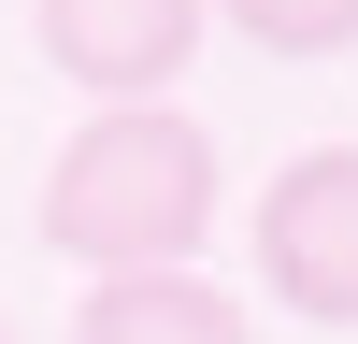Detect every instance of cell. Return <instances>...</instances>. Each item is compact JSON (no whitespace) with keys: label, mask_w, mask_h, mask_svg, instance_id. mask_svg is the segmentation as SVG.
<instances>
[{"label":"cell","mask_w":358,"mask_h":344,"mask_svg":"<svg viewBox=\"0 0 358 344\" xmlns=\"http://www.w3.org/2000/svg\"><path fill=\"white\" fill-rule=\"evenodd\" d=\"M29 29H43V57L86 86V101H158V86H187V57H201V0H29Z\"/></svg>","instance_id":"obj_3"},{"label":"cell","mask_w":358,"mask_h":344,"mask_svg":"<svg viewBox=\"0 0 358 344\" xmlns=\"http://www.w3.org/2000/svg\"><path fill=\"white\" fill-rule=\"evenodd\" d=\"M244 258H258V287H273L287 315L358 330V143H301V158L258 187Z\"/></svg>","instance_id":"obj_2"},{"label":"cell","mask_w":358,"mask_h":344,"mask_svg":"<svg viewBox=\"0 0 358 344\" xmlns=\"http://www.w3.org/2000/svg\"><path fill=\"white\" fill-rule=\"evenodd\" d=\"M0 344H15V330H0Z\"/></svg>","instance_id":"obj_6"},{"label":"cell","mask_w":358,"mask_h":344,"mask_svg":"<svg viewBox=\"0 0 358 344\" xmlns=\"http://www.w3.org/2000/svg\"><path fill=\"white\" fill-rule=\"evenodd\" d=\"M215 215H229V158H215V129L172 115V101L86 115V129L57 143V172H43V244L72 258L86 287H115V273H187Z\"/></svg>","instance_id":"obj_1"},{"label":"cell","mask_w":358,"mask_h":344,"mask_svg":"<svg viewBox=\"0 0 358 344\" xmlns=\"http://www.w3.org/2000/svg\"><path fill=\"white\" fill-rule=\"evenodd\" d=\"M72 344H258V315L201 273H115L72 301Z\"/></svg>","instance_id":"obj_4"},{"label":"cell","mask_w":358,"mask_h":344,"mask_svg":"<svg viewBox=\"0 0 358 344\" xmlns=\"http://www.w3.org/2000/svg\"><path fill=\"white\" fill-rule=\"evenodd\" d=\"M201 15H229L258 57H344L358 43V0H201Z\"/></svg>","instance_id":"obj_5"}]
</instances>
